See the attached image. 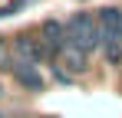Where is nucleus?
I'll return each instance as SVG.
<instances>
[{"mask_svg":"<svg viewBox=\"0 0 122 118\" xmlns=\"http://www.w3.org/2000/svg\"><path fill=\"white\" fill-rule=\"evenodd\" d=\"M23 7H26V0H10V3H3V7H0V20H7V17H13V13H20Z\"/></svg>","mask_w":122,"mask_h":118,"instance_id":"nucleus-8","label":"nucleus"},{"mask_svg":"<svg viewBox=\"0 0 122 118\" xmlns=\"http://www.w3.org/2000/svg\"><path fill=\"white\" fill-rule=\"evenodd\" d=\"M69 30V39L79 43L86 53H92L96 46L102 43V30H99V17H89V13H76V17L66 23Z\"/></svg>","mask_w":122,"mask_h":118,"instance_id":"nucleus-1","label":"nucleus"},{"mask_svg":"<svg viewBox=\"0 0 122 118\" xmlns=\"http://www.w3.org/2000/svg\"><path fill=\"white\" fill-rule=\"evenodd\" d=\"M99 30H102V39H122V10L102 7L99 10Z\"/></svg>","mask_w":122,"mask_h":118,"instance_id":"nucleus-6","label":"nucleus"},{"mask_svg":"<svg viewBox=\"0 0 122 118\" xmlns=\"http://www.w3.org/2000/svg\"><path fill=\"white\" fill-rule=\"evenodd\" d=\"M10 62H13V59L7 56V43L0 39V66H10Z\"/></svg>","mask_w":122,"mask_h":118,"instance_id":"nucleus-9","label":"nucleus"},{"mask_svg":"<svg viewBox=\"0 0 122 118\" xmlns=\"http://www.w3.org/2000/svg\"><path fill=\"white\" fill-rule=\"evenodd\" d=\"M40 39L46 43L50 56L60 59V53L66 49V43H69V30H66V23H60V20H46L40 26Z\"/></svg>","mask_w":122,"mask_h":118,"instance_id":"nucleus-2","label":"nucleus"},{"mask_svg":"<svg viewBox=\"0 0 122 118\" xmlns=\"http://www.w3.org/2000/svg\"><path fill=\"white\" fill-rule=\"evenodd\" d=\"M86 56H89V53L82 49L79 43H73V39H69V43H66V49L60 53V59H53V62H60L69 76H79L82 69H86Z\"/></svg>","mask_w":122,"mask_h":118,"instance_id":"nucleus-4","label":"nucleus"},{"mask_svg":"<svg viewBox=\"0 0 122 118\" xmlns=\"http://www.w3.org/2000/svg\"><path fill=\"white\" fill-rule=\"evenodd\" d=\"M0 95H3V89H0Z\"/></svg>","mask_w":122,"mask_h":118,"instance_id":"nucleus-10","label":"nucleus"},{"mask_svg":"<svg viewBox=\"0 0 122 118\" xmlns=\"http://www.w3.org/2000/svg\"><path fill=\"white\" fill-rule=\"evenodd\" d=\"M102 53L112 66H119L122 62V39H102Z\"/></svg>","mask_w":122,"mask_h":118,"instance_id":"nucleus-7","label":"nucleus"},{"mask_svg":"<svg viewBox=\"0 0 122 118\" xmlns=\"http://www.w3.org/2000/svg\"><path fill=\"white\" fill-rule=\"evenodd\" d=\"M10 72L17 76V82H20L23 89H33V92H43V76H40V69L33 66V59H23V56H17L13 62H10Z\"/></svg>","mask_w":122,"mask_h":118,"instance_id":"nucleus-3","label":"nucleus"},{"mask_svg":"<svg viewBox=\"0 0 122 118\" xmlns=\"http://www.w3.org/2000/svg\"><path fill=\"white\" fill-rule=\"evenodd\" d=\"M13 46H17V53H20L23 59H33V62H40L43 56H50V49H46V43L40 39V33H36V36H30V33H17Z\"/></svg>","mask_w":122,"mask_h":118,"instance_id":"nucleus-5","label":"nucleus"}]
</instances>
